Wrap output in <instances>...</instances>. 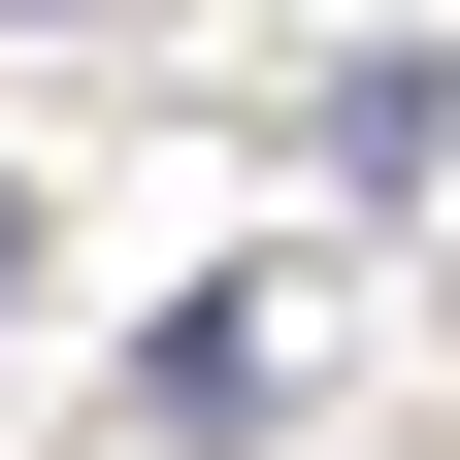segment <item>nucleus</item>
Here are the masks:
<instances>
[{"label":"nucleus","mask_w":460,"mask_h":460,"mask_svg":"<svg viewBox=\"0 0 460 460\" xmlns=\"http://www.w3.org/2000/svg\"><path fill=\"white\" fill-rule=\"evenodd\" d=\"M0 296H33V198H0Z\"/></svg>","instance_id":"1"},{"label":"nucleus","mask_w":460,"mask_h":460,"mask_svg":"<svg viewBox=\"0 0 460 460\" xmlns=\"http://www.w3.org/2000/svg\"><path fill=\"white\" fill-rule=\"evenodd\" d=\"M0 33H33V0H0Z\"/></svg>","instance_id":"2"}]
</instances>
